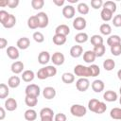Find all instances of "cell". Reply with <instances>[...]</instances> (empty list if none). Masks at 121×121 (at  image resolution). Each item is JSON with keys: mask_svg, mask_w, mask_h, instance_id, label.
<instances>
[{"mask_svg": "<svg viewBox=\"0 0 121 121\" xmlns=\"http://www.w3.org/2000/svg\"><path fill=\"white\" fill-rule=\"evenodd\" d=\"M74 74L79 78L91 77V72H90L89 66H84L82 64H78L74 67Z\"/></svg>", "mask_w": 121, "mask_h": 121, "instance_id": "1", "label": "cell"}, {"mask_svg": "<svg viewBox=\"0 0 121 121\" xmlns=\"http://www.w3.org/2000/svg\"><path fill=\"white\" fill-rule=\"evenodd\" d=\"M70 112L72 113V115H74L76 117H82V116H84L86 114L87 109L83 105L74 104L70 108Z\"/></svg>", "mask_w": 121, "mask_h": 121, "instance_id": "2", "label": "cell"}, {"mask_svg": "<svg viewBox=\"0 0 121 121\" xmlns=\"http://www.w3.org/2000/svg\"><path fill=\"white\" fill-rule=\"evenodd\" d=\"M25 93H26V95L38 97L40 93H41V90H40V87L37 84H28L26 87Z\"/></svg>", "mask_w": 121, "mask_h": 121, "instance_id": "3", "label": "cell"}, {"mask_svg": "<svg viewBox=\"0 0 121 121\" xmlns=\"http://www.w3.org/2000/svg\"><path fill=\"white\" fill-rule=\"evenodd\" d=\"M76 87L79 92H85L90 87V81L87 78H79L76 82Z\"/></svg>", "mask_w": 121, "mask_h": 121, "instance_id": "4", "label": "cell"}, {"mask_svg": "<svg viewBox=\"0 0 121 121\" xmlns=\"http://www.w3.org/2000/svg\"><path fill=\"white\" fill-rule=\"evenodd\" d=\"M37 18H38V21H39V27L40 28H44L48 26V23H49V18L47 16V14L43 11H41L39 12L38 14H36Z\"/></svg>", "mask_w": 121, "mask_h": 121, "instance_id": "5", "label": "cell"}, {"mask_svg": "<svg viewBox=\"0 0 121 121\" xmlns=\"http://www.w3.org/2000/svg\"><path fill=\"white\" fill-rule=\"evenodd\" d=\"M86 26H87L86 20L81 16L76 17L73 21V27L77 30H83V29H85Z\"/></svg>", "mask_w": 121, "mask_h": 121, "instance_id": "6", "label": "cell"}, {"mask_svg": "<svg viewBox=\"0 0 121 121\" xmlns=\"http://www.w3.org/2000/svg\"><path fill=\"white\" fill-rule=\"evenodd\" d=\"M64 60H65V57L60 52H55L51 56V61L53 62L54 65H57V66L62 65L64 63Z\"/></svg>", "mask_w": 121, "mask_h": 121, "instance_id": "7", "label": "cell"}, {"mask_svg": "<svg viewBox=\"0 0 121 121\" xmlns=\"http://www.w3.org/2000/svg\"><path fill=\"white\" fill-rule=\"evenodd\" d=\"M75 12H76V9H75V8L72 5H66L62 9V15L66 19L73 18L74 15H75Z\"/></svg>", "mask_w": 121, "mask_h": 121, "instance_id": "8", "label": "cell"}, {"mask_svg": "<svg viewBox=\"0 0 121 121\" xmlns=\"http://www.w3.org/2000/svg\"><path fill=\"white\" fill-rule=\"evenodd\" d=\"M91 87H92V89H93L94 92H95V93H101L104 90V88H105V84H104V82L101 79H95V80H94L92 82Z\"/></svg>", "mask_w": 121, "mask_h": 121, "instance_id": "9", "label": "cell"}, {"mask_svg": "<svg viewBox=\"0 0 121 121\" xmlns=\"http://www.w3.org/2000/svg\"><path fill=\"white\" fill-rule=\"evenodd\" d=\"M43 95L44 98L50 100V99H53L55 96H56V90L55 88L51 87V86H47L43 89Z\"/></svg>", "mask_w": 121, "mask_h": 121, "instance_id": "10", "label": "cell"}, {"mask_svg": "<svg viewBox=\"0 0 121 121\" xmlns=\"http://www.w3.org/2000/svg\"><path fill=\"white\" fill-rule=\"evenodd\" d=\"M16 45L19 49H22V50H25V49H27L30 45V41L27 37H22L20 38L17 43H16Z\"/></svg>", "mask_w": 121, "mask_h": 121, "instance_id": "11", "label": "cell"}, {"mask_svg": "<svg viewBox=\"0 0 121 121\" xmlns=\"http://www.w3.org/2000/svg\"><path fill=\"white\" fill-rule=\"evenodd\" d=\"M7 55L11 60H17L19 58V56H20L18 47H15V46H12V45L9 46L7 48Z\"/></svg>", "mask_w": 121, "mask_h": 121, "instance_id": "12", "label": "cell"}, {"mask_svg": "<svg viewBox=\"0 0 121 121\" xmlns=\"http://www.w3.org/2000/svg\"><path fill=\"white\" fill-rule=\"evenodd\" d=\"M82 53H83V48L81 45L76 44L70 48V55L73 58H79L82 55Z\"/></svg>", "mask_w": 121, "mask_h": 121, "instance_id": "13", "label": "cell"}, {"mask_svg": "<svg viewBox=\"0 0 121 121\" xmlns=\"http://www.w3.org/2000/svg\"><path fill=\"white\" fill-rule=\"evenodd\" d=\"M50 60H51V56L47 51H42L38 56V61L40 64H43V65L48 63Z\"/></svg>", "mask_w": 121, "mask_h": 121, "instance_id": "14", "label": "cell"}, {"mask_svg": "<svg viewBox=\"0 0 121 121\" xmlns=\"http://www.w3.org/2000/svg\"><path fill=\"white\" fill-rule=\"evenodd\" d=\"M96 59V56L93 50H87L86 52L83 53V60L86 63H93Z\"/></svg>", "mask_w": 121, "mask_h": 121, "instance_id": "15", "label": "cell"}, {"mask_svg": "<svg viewBox=\"0 0 121 121\" xmlns=\"http://www.w3.org/2000/svg\"><path fill=\"white\" fill-rule=\"evenodd\" d=\"M5 109L9 112H13L17 109V101L10 97V98H8L6 101H5Z\"/></svg>", "mask_w": 121, "mask_h": 121, "instance_id": "16", "label": "cell"}, {"mask_svg": "<svg viewBox=\"0 0 121 121\" xmlns=\"http://www.w3.org/2000/svg\"><path fill=\"white\" fill-rule=\"evenodd\" d=\"M10 69H11V72L13 74H20L24 70V63L20 60H16L11 64Z\"/></svg>", "mask_w": 121, "mask_h": 121, "instance_id": "17", "label": "cell"}, {"mask_svg": "<svg viewBox=\"0 0 121 121\" xmlns=\"http://www.w3.org/2000/svg\"><path fill=\"white\" fill-rule=\"evenodd\" d=\"M103 98L108 102H114L117 99V94L114 91L108 90L103 94Z\"/></svg>", "mask_w": 121, "mask_h": 121, "instance_id": "18", "label": "cell"}, {"mask_svg": "<svg viewBox=\"0 0 121 121\" xmlns=\"http://www.w3.org/2000/svg\"><path fill=\"white\" fill-rule=\"evenodd\" d=\"M69 33H70V28L67 25H64V24L58 26L55 29V34H60V35L67 36Z\"/></svg>", "mask_w": 121, "mask_h": 121, "instance_id": "19", "label": "cell"}, {"mask_svg": "<svg viewBox=\"0 0 121 121\" xmlns=\"http://www.w3.org/2000/svg\"><path fill=\"white\" fill-rule=\"evenodd\" d=\"M37 112L31 108H29L28 110H26L24 113V116H25V119L26 121H34L36 118H37Z\"/></svg>", "mask_w": 121, "mask_h": 121, "instance_id": "20", "label": "cell"}, {"mask_svg": "<svg viewBox=\"0 0 121 121\" xmlns=\"http://www.w3.org/2000/svg\"><path fill=\"white\" fill-rule=\"evenodd\" d=\"M27 26L30 29H37L39 27V21H38V18L36 15L30 16L27 19Z\"/></svg>", "mask_w": 121, "mask_h": 121, "instance_id": "21", "label": "cell"}, {"mask_svg": "<svg viewBox=\"0 0 121 121\" xmlns=\"http://www.w3.org/2000/svg\"><path fill=\"white\" fill-rule=\"evenodd\" d=\"M35 78V74L32 70H26L23 72L22 74V79L25 81V82H30L34 79Z\"/></svg>", "mask_w": 121, "mask_h": 121, "instance_id": "22", "label": "cell"}, {"mask_svg": "<svg viewBox=\"0 0 121 121\" xmlns=\"http://www.w3.org/2000/svg\"><path fill=\"white\" fill-rule=\"evenodd\" d=\"M112 14L113 13L111 10L103 8L102 10H101V12H100V17H101V19L104 22H109V21L112 20Z\"/></svg>", "mask_w": 121, "mask_h": 121, "instance_id": "23", "label": "cell"}, {"mask_svg": "<svg viewBox=\"0 0 121 121\" xmlns=\"http://www.w3.org/2000/svg\"><path fill=\"white\" fill-rule=\"evenodd\" d=\"M21 83V79L18 76H12L8 80V86L10 88H17Z\"/></svg>", "mask_w": 121, "mask_h": 121, "instance_id": "24", "label": "cell"}, {"mask_svg": "<svg viewBox=\"0 0 121 121\" xmlns=\"http://www.w3.org/2000/svg\"><path fill=\"white\" fill-rule=\"evenodd\" d=\"M76 43H84L88 41L89 37H88V34L85 33V32H79L78 34H76V36L74 37Z\"/></svg>", "mask_w": 121, "mask_h": 121, "instance_id": "25", "label": "cell"}, {"mask_svg": "<svg viewBox=\"0 0 121 121\" xmlns=\"http://www.w3.org/2000/svg\"><path fill=\"white\" fill-rule=\"evenodd\" d=\"M66 36L60 35V34H55L53 36V43L56 45H62L66 43Z\"/></svg>", "mask_w": 121, "mask_h": 121, "instance_id": "26", "label": "cell"}, {"mask_svg": "<svg viewBox=\"0 0 121 121\" xmlns=\"http://www.w3.org/2000/svg\"><path fill=\"white\" fill-rule=\"evenodd\" d=\"M61 80L66 84H71L75 81V75L72 73H63L61 76Z\"/></svg>", "mask_w": 121, "mask_h": 121, "instance_id": "27", "label": "cell"}, {"mask_svg": "<svg viewBox=\"0 0 121 121\" xmlns=\"http://www.w3.org/2000/svg\"><path fill=\"white\" fill-rule=\"evenodd\" d=\"M121 43V38L118 35H111L107 40V44L111 47L112 45Z\"/></svg>", "mask_w": 121, "mask_h": 121, "instance_id": "28", "label": "cell"}, {"mask_svg": "<svg viewBox=\"0 0 121 121\" xmlns=\"http://www.w3.org/2000/svg\"><path fill=\"white\" fill-rule=\"evenodd\" d=\"M15 24H16V17L13 14H10L9 17V19L2 26L5 28H11V27H13L15 26Z\"/></svg>", "mask_w": 121, "mask_h": 121, "instance_id": "29", "label": "cell"}, {"mask_svg": "<svg viewBox=\"0 0 121 121\" xmlns=\"http://www.w3.org/2000/svg\"><path fill=\"white\" fill-rule=\"evenodd\" d=\"M115 67V61L112 59H107L103 61V68L106 71H112Z\"/></svg>", "mask_w": 121, "mask_h": 121, "instance_id": "30", "label": "cell"}, {"mask_svg": "<svg viewBox=\"0 0 121 121\" xmlns=\"http://www.w3.org/2000/svg\"><path fill=\"white\" fill-rule=\"evenodd\" d=\"M110 116L114 120H121V108H112L110 112Z\"/></svg>", "mask_w": 121, "mask_h": 121, "instance_id": "31", "label": "cell"}, {"mask_svg": "<svg viewBox=\"0 0 121 121\" xmlns=\"http://www.w3.org/2000/svg\"><path fill=\"white\" fill-rule=\"evenodd\" d=\"M25 103H26V106H28L29 108H33V107H35V106L37 105V103H38V97L26 95Z\"/></svg>", "mask_w": 121, "mask_h": 121, "instance_id": "32", "label": "cell"}, {"mask_svg": "<svg viewBox=\"0 0 121 121\" xmlns=\"http://www.w3.org/2000/svg\"><path fill=\"white\" fill-rule=\"evenodd\" d=\"M77 9H78V11L80 14H82V15L88 14V13H89V10H90L89 6H88L86 3H83V2H82V3H79V4L78 5Z\"/></svg>", "mask_w": 121, "mask_h": 121, "instance_id": "33", "label": "cell"}, {"mask_svg": "<svg viewBox=\"0 0 121 121\" xmlns=\"http://www.w3.org/2000/svg\"><path fill=\"white\" fill-rule=\"evenodd\" d=\"M91 41V43L94 45V46H97V45H100V44H103V38L98 35V34H95L91 37L90 39Z\"/></svg>", "mask_w": 121, "mask_h": 121, "instance_id": "34", "label": "cell"}, {"mask_svg": "<svg viewBox=\"0 0 121 121\" xmlns=\"http://www.w3.org/2000/svg\"><path fill=\"white\" fill-rule=\"evenodd\" d=\"M9 94V86L6 85L5 83H1L0 84V98L1 99H4L6 98Z\"/></svg>", "mask_w": 121, "mask_h": 121, "instance_id": "35", "label": "cell"}, {"mask_svg": "<svg viewBox=\"0 0 121 121\" xmlns=\"http://www.w3.org/2000/svg\"><path fill=\"white\" fill-rule=\"evenodd\" d=\"M99 31H100V33L103 34V35H110V34L112 33V26H111L109 24L104 23V24H102V25L100 26Z\"/></svg>", "mask_w": 121, "mask_h": 121, "instance_id": "36", "label": "cell"}, {"mask_svg": "<svg viewBox=\"0 0 121 121\" xmlns=\"http://www.w3.org/2000/svg\"><path fill=\"white\" fill-rule=\"evenodd\" d=\"M105 50H106V48H105V45H104V44H100V45H97V46H94V49H93V51L95 52L96 58H97V57H102V56L105 54Z\"/></svg>", "mask_w": 121, "mask_h": 121, "instance_id": "37", "label": "cell"}, {"mask_svg": "<svg viewBox=\"0 0 121 121\" xmlns=\"http://www.w3.org/2000/svg\"><path fill=\"white\" fill-rule=\"evenodd\" d=\"M99 102H100V101H99L98 99H96V98H92V99H90L89 102H88V109H89L91 112H95V110H96V108H97V106H98V104H99Z\"/></svg>", "mask_w": 121, "mask_h": 121, "instance_id": "38", "label": "cell"}, {"mask_svg": "<svg viewBox=\"0 0 121 121\" xmlns=\"http://www.w3.org/2000/svg\"><path fill=\"white\" fill-rule=\"evenodd\" d=\"M103 8H104V9H109V10H111L112 13H114V12L116 11V4H115L113 1H111V0L104 2Z\"/></svg>", "mask_w": 121, "mask_h": 121, "instance_id": "39", "label": "cell"}, {"mask_svg": "<svg viewBox=\"0 0 121 121\" xmlns=\"http://www.w3.org/2000/svg\"><path fill=\"white\" fill-rule=\"evenodd\" d=\"M43 116H54V112L52 109L48 108V107H45V108H43L41 111H40V117H43Z\"/></svg>", "mask_w": 121, "mask_h": 121, "instance_id": "40", "label": "cell"}, {"mask_svg": "<svg viewBox=\"0 0 121 121\" xmlns=\"http://www.w3.org/2000/svg\"><path fill=\"white\" fill-rule=\"evenodd\" d=\"M90 72H91V77H96L100 74V68L96 64H91L89 66Z\"/></svg>", "mask_w": 121, "mask_h": 121, "instance_id": "41", "label": "cell"}, {"mask_svg": "<svg viewBox=\"0 0 121 121\" xmlns=\"http://www.w3.org/2000/svg\"><path fill=\"white\" fill-rule=\"evenodd\" d=\"M36 76H37V78L39 79H42V80L48 78V75H47V72L45 70V67H43V68L39 69L38 72H37V74H36Z\"/></svg>", "mask_w": 121, "mask_h": 121, "instance_id": "42", "label": "cell"}, {"mask_svg": "<svg viewBox=\"0 0 121 121\" xmlns=\"http://www.w3.org/2000/svg\"><path fill=\"white\" fill-rule=\"evenodd\" d=\"M31 6L34 9H41L44 6V1L43 0H32Z\"/></svg>", "mask_w": 121, "mask_h": 121, "instance_id": "43", "label": "cell"}, {"mask_svg": "<svg viewBox=\"0 0 121 121\" xmlns=\"http://www.w3.org/2000/svg\"><path fill=\"white\" fill-rule=\"evenodd\" d=\"M111 53L113 56H116V57L120 56L121 55V43H118V44L111 46Z\"/></svg>", "mask_w": 121, "mask_h": 121, "instance_id": "44", "label": "cell"}, {"mask_svg": "<svg viewBox=\"0 0 121 121\" xmlns=\"http://www.w3.org/2000/svg\"><path fill=\"white\" fill-rule=\"evenodd\" d=\"M32 37H33L34 41L37 42L38 43H43V42L44 41V36H43V34L42 32H40V31L34 32Z\"/></svg>", "mask_w": 121, "mask_h": 121, "instance_id": "45", "label": "cell"}, {"mask_svg": "<svg viewBox=\"0 0 121 121\" xmlns=\"http://www.w3.org/2000/svg\"><path fill=\"white\" fill-rule=\"evenodd\" d=\"M45 70H46V72H47L48 78L54 77V76H56V74H57V68H56L54 65H47V66H45Z\"/></svg>", "mask_w": 121, "mask_h": 121, "instance_id": "46", "label": "cell"}, {"mask_svg": "<svg viewBox=\"0 0 121 121\" xmlns=\"http://www.w3.org/2000/svg\"><path fill=\"white\" fill-rule=\"evenodd\" d=\"M106 110H107V106H106V104H105L104 102H101V101H100L95 112L97 113V114H101V113H103Z\"/></svg>", "mask_w": 121, "mask_h": 121, "instance_id": "47", "label": "cell"}, {"mask_svg": "<svg viewBox=\"0 0 121 121\" xmlns=\"http://www.w3.org/2000/svg\"><path fill=\"white\" fill-rule=\"evenodd\" d=\"M103 4H104V2L102 0H92L91 1V6L95 9H100L101 7H103Z\"/></svg>", "mask_w": 121, "mask_h": 121, "instance_id": "48", "label": "cell"}, {"mask_svg": "<svg viewBox=\"0 0 121 121\" xmlns=\"http://www.w3.org/2000/svg\"><path fill=\"white\" fill-rule=\"evenodd\" d=\"M9 15L10 14L8 11H6V10H0V23L3 25L9 19Z\"/></svg>", "mask_w": 121, "mask_h": 121, "instance_id": "49", "label": "cell"}, {"mask_svg": "<svg viewBox=\"0 0 121 121\" xmlns=\"http://www.w3.org/2000/svg\"><path fill=\"white\" fill-rule=\"evenodd\" d=\"M112 24L116 27H121V14H117L112 18Z\"/></svg>", "mask_w": 121, "mask_h": 121, "instance_id": "50", "label": "cell"}, {"mask_svg": "<svg viewBox=\"0 0 121 121\" xmlns=\"http://www.w3.org/2000/svg\"><path fill=\"white\" fill-rule=\"evenodd\" d=\"M66 120H67V117L62 112H59L54 116V121H66Z\"/></svg>", "mask_w": 121, "mask_h": 121, "instance_id": "51", "label": "cell"}, {"mask_svg": "<svg viewBox=\"0 0 121 121\" xmlns=\"http://www.w3.org/2000/svg\"><path fill=\"white\" fill-rule=\"evenodd\" d=\"M19 3H20L19 0H8V7L10 9H14V8H17Z\"/></svg>", "mask_w": 121, "mask_h": 121, "instance_id": "52", "label": "cell"}, {"mask_svg": "<svg viewBox=\"0 0 121 121\" xmlns=\"http://www.w3.org/2000/svg\"><path fill=\"white\" fill-rule=\"evenodd\" d=\"M8 45V41L5 38H0V48L4 49Z\"/></svg>", "mask_w": 121, "mask_h": 121, "instance_id": "53", "label": "cell"}, {"mask_svg": "<svg viewBox=\"0 0 121 121\" xmlns=\"http://www.w3.org/2000/svg\"><path fill=\"white\" fill-rule=\"evenodd\" d=\"M53 3H54L56 6H58V7H61V6L64 5L65 1H64V0H53Z\"/></svg>", "mask_w": 121, "mask_h": 121, "instance_id": "54", "label": "cell"}, {"mask_svg": "<svg viewBox=\"0 0 121 121\" xmlns=\"http://www.w3.org/2000/svg\"><path fill=\"white\" fill-rule=\"evenodd\" d=\"M5 116H6V111L3 107H1L0 108V120H3L5 118Z\"/></svg>", "mask_w": 121, "mask_h": 121, "instance_id": "55", "label": "cell"}, {"mask_svg": "<svg viewBox=\"0 0 121 121\" xmlns=\"http://www.w3.org/2000/svg\"><path fill=\"white\" fill-rule=\"evenodd\" d=\"M41 121H53V117L52 116H43V117H41Z\"/></svg>", "mask_w": 121, "mask_h": 121, "instance_id": "56", "label": "cell"}, {"mask_svg": "<svg viewBox=\"0 0 121 121\" xmlns=\"http://www.w3.org/2000/svg\"><path fill=\"white\" fill-rule=\"evenodd\" d=\"M6 6H8V0L0 1V7H6Z\"/></svg>", "mask_w": 121, "mask_h": 121, "instance_id": "57", "label": "cell"}, {"mask_svg": "<svg viewBox=\"0 0 121 121\" xmlns=\"http://www.w3.org/2000/svg\"><path fill=\"white\" fill-rule=\"evenodd\" d=\"M117 78H119V80H121V69L117 71Z\"/></svg>", "mask_w": 121, "mask_h": 121, "instance_id": "58", "label": "cell"}, {"mask_svg": "<svg viewBox=\"0 0 121 121\" xmlns=\"http://www.w3.org/2000/svg\"><path fill=\"white\" fill-rule=\"evenodd\" d=\"M68 2L74 4V3H78V0H68Z\"/></svg>", "mask_w": 121, "mask_h": 121, "instance_id": "59", "label": "cell"}, {"mask_svg": "<svg viewBox=\"0 0 121 121\" xmlns=\"http://www.w3.org/2000/svg\"><path fill=\"white\" fill-rule=\"evenodd\" d=\"M119 93H120V95H121V86H120V88H119Z\"/></svg>", "mask_w": 121, "mask_h": 121, "instance_id": "60", "label": "cell"}, {"mask_svg": "<svg viewBox=\"0 0 121 121\" xmlns=\"http://www.w3.org/2000/svg\"><path fill=\"white\" fill-rule=\"evenodd\" d=\"M119 103H120V105H121V95H120V98H119Z\"/></svg>", "mask_w": 121, "mask_h": 121, "instance_id": "61", "label": "cell"}]
</instances>
